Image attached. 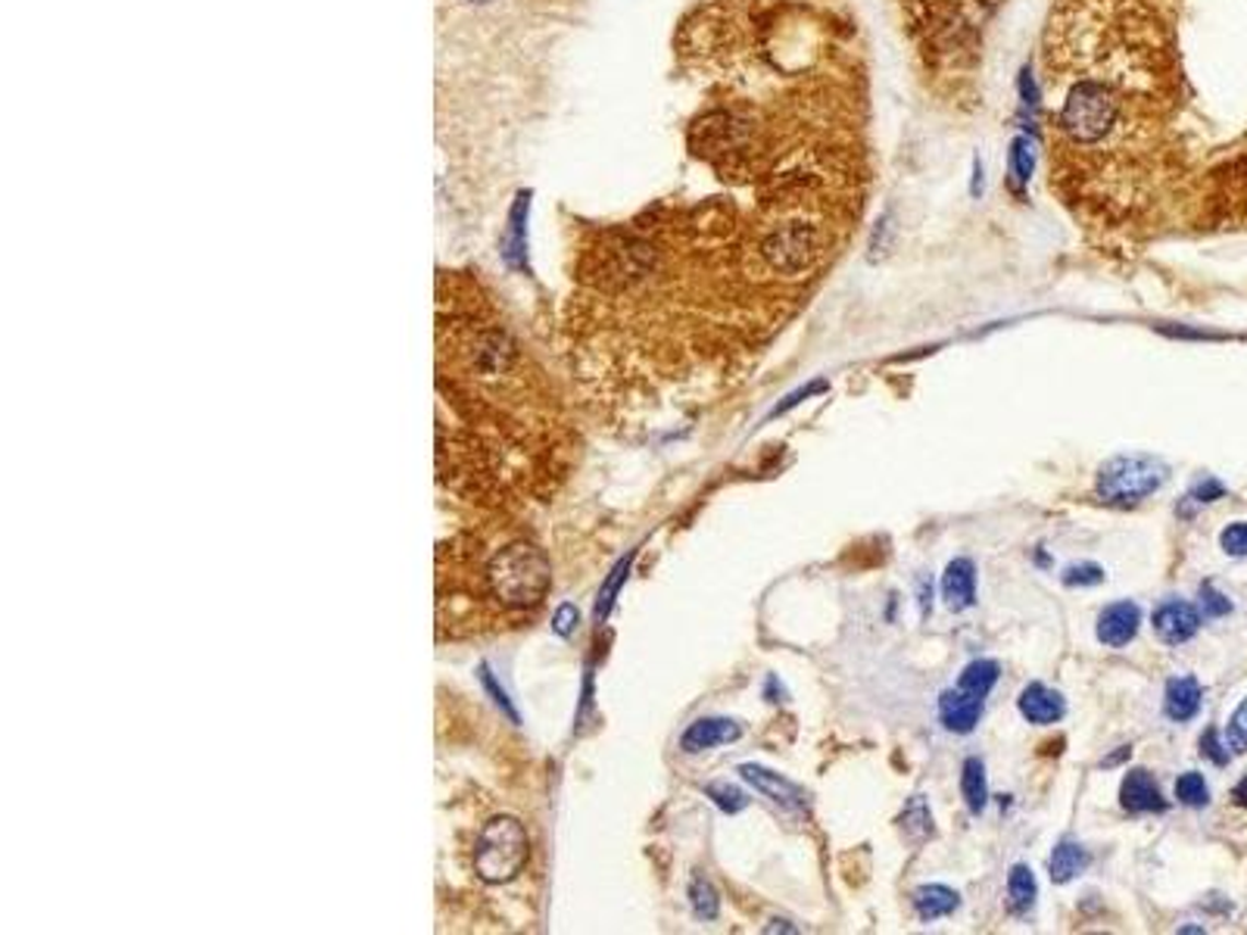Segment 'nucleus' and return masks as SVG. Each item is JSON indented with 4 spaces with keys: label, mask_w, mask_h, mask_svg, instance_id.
Here are the masks:
<instances>
[{
    "label": "nucleus",
    "mask_w": 1247,
    "mask_h": 935,
    "mask_svg": "<svg viewBox=\"0 0 1247 935\" xmlns=\"http://www.w3.org/2000/svg\"><path fill=\"white\" fill-rule=\"evenodd\" d=\"M902 827H905V832H908L910 839L932 836V814L930 808H927V802H924V795H914V798H910L908 808L902 814Z\"/></svg>",
    "instance_id": "obj_24"
},
{
    "label": "nucleus",
    "mask_w": 1247,
    "mask_h": 935,
    "mask_svg": "<svg viewBox=\"0 0 1247 935\" xmlns=\"http://www.w3.org/2000/svg\"><path fill=\"white\" fill-rule=\"evenodd\" d=\"M627 571H631V558L617 561V568H614L612 577L605 580V587H602V593H599V602H596V620H602V617L609 615L614 595H617V590H621V583L627 580Z\"/></svg>",
    "instance_id": "obj_26"
},
{
    "label": "nucleus",
    "mask_w": 1247,
    "mask_h": 935,
    "mask_svg": "<svg viewBox=\"0 0 1247 935\" xmlns=\"http://www.w3.org/2000/svg\"><path fill=\"white\" fill-rule=\"evenodd\" d=\"M1008 898H1011V911L1014 914H1030L1033 904H1036V876L1030 867L1016 864L1011 876H1008Z\"/></svg>",
    "instance_id": "obj_20"
},
{
    "label": "nucleus",
    "mask_w": 1247,
    "mask_h": 935,
    "mask_svg": "<svg viewBox=\"0 0 1247 935\" xmlns=\"http://www.w3.org/2000/svg\"><path fill=\"white\" fill-rule=\"evenodd\" d=\"M1220 546L1223 553L1235 555V558H1247V521H1235L1228 524L1226 531L1220 533Z\"/></svg>",
    "instance_id": "obj_28"
},
{
    "label": "nucleus",
    "mask_w": 1247,
    "mask_h": 935,
    "mask_svg": "<svg viewBox=\"0 0 1247 935\" xmlns=\"http://www.w3.org/2000/svg\"><path fill=\"white\" fill-rule=\"evenodd\" d=\"M577 608L574 605H562L558 612H555V617H552V630L558 634V637H568L574 627H577Z\"/></svg>",
    "instance_id": "obj_34"
},
{
    "label": "nucleus",
    "mask_w": 1247,
    "mask_h": 935,
    "mask_svg": "<svg viewBox=\"0 0 1247 935\" xmlns=\"http://www.w3.org/2000/svg\"><path fill=\"white\" fill-rule=\"evenodd\" d=\"M1120 802L1122 808L1132 810V814H1161V810H1166V798H1163L1161 786L1154 783V777L1148 770H1129L1122 777Z\"/></svg>",
    "instance_id": "obj_10"
},
{
    "label": "nucleus",
    "mask_w": 1247,
    "mask_h": 935,
    "mask_svg": "<svg viewBox=\"0 0 1247 935\" xmlns=\"http://www.w3.org/2000/svg\"><path fill=\"white\" fill-rule=\"evenodd\" d=\"M1226 745L1232 755H1245L1247 751V699L1235 708V714L1228 718L1226 726Z\"/></svg>",
    "instance_id": "obj_27"
},
{
    "label": "nucleus",
    "mask_w": 1247,
    "mask_h": 935,
    "mask_svg": "<svg viewBox=\"0 0 1247 935\" xmlns=\"http://www.w3.org/2000/svg\"><path fill=\"white\" fill-rule=\"evenodd\" d=\"M528 861V832L515 817H493L474 836L471 864L481 883L499 886L515 879Z\"/></svg>",
    "instance_id": "obj_4"
},
{
    "label": "nucleus",
    "mask_w": 1247,
    "mask_h": 935,
    "mask_svg": "<svg viewBox=\"0 0 1247 935\" xmlns=\"http://www.w3.org/2000/svg\"><path fill=\"white\" fill-rule=\"evenodd\" d=\"M979 191H983V163L976 159V163H973V193Z\"/></svg>",
    "instance_id": "obj_37"
},
{
    "label": "nucleus",
    "mask_w": 1247,
    "mask_h": 935,
    "mask_svg": "<svg viewBox=\"0 0 1247 935\" xmlns=\"http://www.w3.org/2000/svg\"><path fill=\"white\" fill-rule=\"evenodd\" d=\"M1122 116H1126V100L1114 91V85H1104V82H1079L1070 87L1060 116H1057V126L1060 131L1082 147H1101L1104 141H1110L1117 131L1122 128Z\"/></svg>",
    "instance_id": "obj_3"
},
{
    "label": "nucleus",
    "mask_w": 1247,
    "mask_h": 935,
    "mask_svg": "<svg viewBox=\"0 0 1247 935\" xmlns=\"http://www.w3.org/2000/svg\"><path fill=\"white\" fill-rule=\"evenodd\" d=\"M740 777L752 789H758L764 798H770L777 808L789 810V814H802V810L808 808V795H804V789H799L792 780H786L780 773L767 770V767L742 765Z\"/></svg>",
    "instance_id": "obj_6"
},
{
    "label": "nucleus",
    "mask_w": 1247,
    "mask_h": 935,
    "mask_svg": "<svg viewBox=\"0 0 1247 935\" xmlns=\"http://www.w3.org/2000/svg\"><path fill=\"white\" fill-rule=\"evenodd\" d=\"M1232 612V602H1228L1226 595L1220 593L1216 587H1210V583H1204L1201 587V615L1204 617H1223Z\"/></svg>",
    "instance_id": "obj_30"
},
{
    "label": "nucleus",
    "mask_w": 1247,
    "mask_h": 935,
    "mask_svg": "<svg viewBox=\"0 0 1247 935\" xmlns=\"http://www.w3.org/2000/svg\"><path fill=\"white\" fill-rule=\"evenodd\" d=\"M437 474L468 502L490 509L550 496L572 443L550 378L508 324L440 294L437 319Z\"/></svg>",
    "instance_id": "obj_1"
},
{
    "label": "nucleus",
    "mask_w": 1247,
    "mask_h": 935,
    "mask_svg": "<svg viewBox=\"0 0 1247 935\" xmlns=\"http://www.w3.org/2000/svg\"><path fill=\"white\" fill-rule=\"evenodd\" d=\"M466 3H493V0H466Z\"/></svg>",
    "instance_id": "obj_39"
},
{
    "label": "nucleus",
    "mask_w": 1247,
    "mask_h": 935,
    "mask_svg": "<svg viewBox=\"0 0 1247 935\" xmlns=\"http://www.w3.org/2000/svg\"><path fill=\"white\" fill-rule=\"evenodd\" d=\"M1085 867H1089V851L1077 845V842H1060L1055 854H1051V861H1048V871H1051V879H1055L1057 886L1070 883Z\"/></svg>",
    "instance_id": "obj_16"
},
{
    "label": "nucleus",
    "mask_w": 1247,
    "mask_h": 935,
    "mask_svg": "<svg viewBox=\"0 0 1247 935\" xmlns=\"http://www.w3.org/2000/svg\"><path fill=\"white\" fill-rule=\"evenodd\" d=\"M1139 624H1142V612L1136 602H1114L1107 605L1098 617V639L1110 649H1120L1126 642H1132L1139 634Z\"/></svg>",
    "instance_id": "obj_9"
},
{
    "label": "nucleus",
    "mask_w": 1247,
    "mask_h": 935,
    "mask_svg": "<svg viewBox=\"0 0 1247 935\" xmlns=\"http://www.w3.org/2000/svg\"><path fill=\"white\" fill-rule=\"evenodd\" d=\"M1016 705H1020V714H1023L1030 723H1038V726L1057 723L1063 718V711H1067V705L1060 699V693L1048 689L1045 683H1030V686L1020 693Z\"/></svg>",
    "instance_id": "obj_12"
},
{
    "label": "nucleus",
    "mask_w": 1247,
    "mask_h": 935,
    "mask_svg": "<svg viewBox=\"0 0 1247 935\" xmlns=\"http://www.w3.org/2000/svg\"><path fill=\"white\" fill-rule=\"evenodd\" d=\"M998 683V664L995 661H973V664H967L964 667V674H961V680H957V686H964V689H970V693H976V696H989L992 693V686Z\"/></svg>",
    "instance_id": "obj_21"
},
{
    "label": "nucleus",
    "mask_w": 1247,
    "mask_h": 935,
    "mask_svg": "<svg viewBox=\"0 0 1247 935\" xmlns=\"http://www.w3.org/2000/svg\"><path fill=\"white\" fill-rule=\"evenodd\" d=\"M481 683H484V686H486V693H490V696L496 699V705H503V708H506L508 718H511V721H518V714H515V708L508 705L506 693H503V689H499V686L493 683V677H490V667H486V664H484V667H481Z\"/></svg>",
    "instance_id": "obj_35"
},
{
    "label": "nucleus",
    "mask_w": 1247,
    "mask_h": 935,
    "mask_svg": "<svg viewBox=\"0 0 1247 935\" xmlns=\"http://www.w3.org/2000/svg\"><path fill=\"white\" fill-rule=\"evenodd\" d=\"M1198 630H1201V612L1195 605H1188L1183 599H1169V602L1157 605V612H1154V634L1166 646H1183Z\"/></svg>",
    "instance_id": "obj_7"
},
{
    "label": "nucleus",
    "mask_w": 1247,
    "mask_h": 935,
    "mask_svg": "<svg viewBox=\"0 0 1247 935\" xmlns=\"http://www.w3.org/2000/svg\"><path fill=\"white\" fill-rule=\"evenodd\" d=\"M742 736V726L737 721H727V718H702V721L690 723L686 733L680 736V748L698 755V751H708V748H718V745L737 743Z\"/></svg>",
    "instance_id": "obj_8"
},
{
    "label": "nucleus",
    "mask_w": 1247,
    "mask_h": 935,
    "mask_svg": "<svg viewBox=\"0 0 1247 935\" xmlns=\"http://www.w3.org/2000/svg\"><path fill=\"white\" fill-rule=\"evenodd\" d=\"M1169 468L1154 455H1117L1098 471V496L1110 506H1139L1166 484Z\"/></svg>",
    "instance_id": "obj_5"
},
{
    "label": "nucleus",
    "mask_w": 1247,
    "mask_h": 935,
    "mask_svg": "<svg viewBox=\"0 0 1247 935\" xmlns=\"http://www.w3.org/2000/svg\"><path fill=\"white\" fill-rule=\"evenodd\" d=\"M525 218H528V197H518L515 210L508 215V232L503 240V256L508 265H525Z\"/></svg>",
    "instance_id": "obj_19"
},
{
    "label": "nucleus",
    "mask_w": 1247,
    "mask_h": 935,
    "mask_svg": "<svg viewBox=\"0 0 1247 935\" xmlns=\"http://www.w3.org/2000/svg\"><path fill=\"white\" fill-rule=\"evenodd\" d=\"M1176 798L1183 805H1188V808H1204L1207 802H1210V786H1207V780L1198 770H1188V773H1183L1176 780Z\"/></svg>",
    "instance_id": "obj_23"
},
{
    "label": "nucleus",
    "mask_w": 1247,
    "mask_h": 935,
    "mask_svg": "<svg viewBox=\"0 0 1247 935\" xmlns=\"http://www.w3.org/2000/svg\"><path fill=\"white\" fill-rule=\"evenodd\" d=\"M957 904H961V898H957V892H952L949 886H924V889L914 892V911H917V916H920L924 923H932V920H942V916L954 914Z\"/></svg>",
    "instance_id": "obj_15"
},
{
    "label": "nucleus",
    "mask_w": 1247,
    "mask_h": 935,
    "mask_svg": "<svg viewBox=\"0 0 1247 935\" xmlns=\"http://www.w3.org/2000/svg\"><path fill=\"white\" fill-rule=\"evenodd\" d=\"M961 792L973 814H983L989 805V786H986V767L979 758H967L961 767Z\"/></svg>",
    "instance_id": "obj_17"
},
{
    "label": "nucleus",
    "mask_w": 1247,
    "mask_h": 935,
    "mask_svg": "<svg viewBox=\"0 0 1247 935\" xmlns=\"http://www.w3.org/2000/svg\"><path fill=\"white\" fill-rule=\"evenodd\" d=\"M690 901H693V911H696L698 920H718L720 914L718 889H715L705 876H693V883H690Z\"/></svg>",
    "instance_id": "obj_22"
},
{
    "label": "nucleus",
    "mask_w": 1247,
    "mask_h": 935,
    "mask_svg": "<svg viewBox=\"0 0 1247 935\" xmlns=\"http://www.w3.org/2000/svg\"><path fill=\"white\" fill-rule=\"evenodd\" d=\"M1232 802L1242 805V808H1247V780H1242L1238 786L1232 789Z\"/></svg>",
    "instance_id": "obj_36"
},
{
    "label": "nucleus",
    "mask_w": 1247,
    "mask_h": 935,
    "mask_svg": "<svg viewBox=\"0 0 1247 935\" xmlns=\"http://www.w3.org/2000/svg\"><path fill=\"white\" fill-rule=\"evenodd\" d=\"M1201 755H1204L1207 761H1213L1216 767L1228 765V745L1220 739V733L1216 730H1207L1204 736H1201Z\"/></svg>",
    "instance_id": "obj_31"
},
{
    "label": "nucleus",
    "mask_w": 1247,
    "mask_h": 935,
    "mask_svg": "<svg viewBox=\"0 0 1247 935\" xmlns=\"http://www.w3.org/2000/svg\"><path fill=\"white\" fill-rule=\"evenodd\" d=\"M824 390H830V383L826 381H814L808 383V387H802V390H796V393H789L783 403L774 405V412H770V418H777V415H786L789 409H796V405L802 403V400H808V397H817V393H824Z\"/></svg>",
    "instance_id": "obj_32"
},
{
    "label": "nucleus",
    "mask_w": 1247,
    "mask_h": 935,
    "mask_svg": "<svg viewBox=\"0 0 1247 935\" xmlns=\"http://www.w3.org/2000/svg\"><path fill=\"white\" fill-rule=\"evenodd\" d=\"M1033 169H1036V144H1033V138L1020 134V138H1014L1011 156H1008V175H1011V188L1016 193L1030 185Z\"/></svg>",
    "instance_id": "obj_18"
},
{
    "label": "nucleus",
    "mask_w": 1247,
    "mask_h": 935,
    "mask_svg": "<svg viewBox=\"0 0 1247 935\" xmlns=\"http://www.w3.org/2000/svg\"><path fill=\"white\" fill-rule=\"evenodd\" d=\"M1101 580H1104V571H1101L1098 565H1092V561L1073 565V568L1063 571V583L1067 587H1098Z\"/></svg>",
    "instance_id": "obj_29"
},
{
    "label": "nucleus",
    "mask_w": 1247,
    "mask_h": 935,
    "mask_svg": "<svg viewBox=\"0 0 1247 935\" xmlns=\"http://www.w3.org/2000/svg\"><path fill=\"white\" fill-rule=\"evenodd\" d=\"M1220 496H1226V487L1220 481H1213V477L1201 481L1198 487L1188 493V499H1195V502H1216Z\"/></svg>",
    "instance_id": "obj_33"
},
{
    "label": "nucleus",
    "mask_w": 1247,
    "mask_h": 935,
    "mask_svg": "<svg viewBox=\"0 0 1247 935\" xmlns=\"http://www.w3.org/2000/svg\"><path fill=\"white\" fill-rule=\"evenodd\" d=\"M1201 683L1195 677H1176V680L1166 683V696H1163V708H1166V718L1176 723L1191 721L1198 711H1201Z\"/></svg>",
    "instance_id": "obj_14"
},
{
    "label": "nucleus",
    "mask_w": 1247,
    "mask_h": 935,
    "mask_svg": "<svg viewBox=\"0 0 1247 935\" xmlns=\"http://www.w3.org/2000/svg\"><path fill=\"white\" fill-rule=\"evenodd\" d=\"M705 795H708L724 814H740V810L749 805V795H745L742 789L730 786V783H708V786H705Z\"/></svg>",
    "instance_id": "obj_25"
},
{
    "label": "nucleus",
    "mask_w": 1247,
    "mask_h": 935,
    "mask_svg": "<svg viewBox=\"0 0 1247 935\" xmlns=\"http://www.w3.org/2000/svg\"><path fill=\"white\" fill-rule=\"evenodd\" d=\"M942 599L952 612H967L976 602V568L970 558H954L942 575Z\"/></svg>",
    "instance_id": "obj_13"
},
{
    "label": "nucleus",
    "mask_w": 1247,
    "mask_h": 935,
    "mask_svg": "<svg viewBox=\"0 0 1247 935\" xmlns=\"http://www.w3.org/2000/svg\"><path fill=\"white\" fill-rule=\"evenodd\" d=\"M979 714H983V696H976V693L964 689V686L949 689L942 696V701H939V718H942V723L952 733H970L973 726L979 723Z\"/></svg>",
    "instance_id": "obj_11"
},
{
    "label": "nucleus",
    "mask_w": 1247,
    "mask_h": 935,
    "mask_svg": "<svg viewBox=\"0 0 1247 935\" xmlns=\"http://www.w3.org/2000/svg\"><path fill=\"white\" fill-rule=\"evenodd\" d=\"M777 930H786V933H796V926H786V920H774V926H767V933H777Z\"/></svg>",
    "instance_id": "obj_38"
},
{
    "label": "nucleus",
    "mask_w": 1247,
    "mask_h": 935,
    "mask_svg": "<svg viewBox=\"0 0 1247 935\" xmlns=\"http://www.w3.org/2000/svg\"><path fill=\"white\" fill-rule=\"evenodd\" d=\"M550 587V558L525 533H459L437 553V634L462 639L521 627Z\"/></svg>",
    "instance_id": "obj_2"
}]
</instances>
